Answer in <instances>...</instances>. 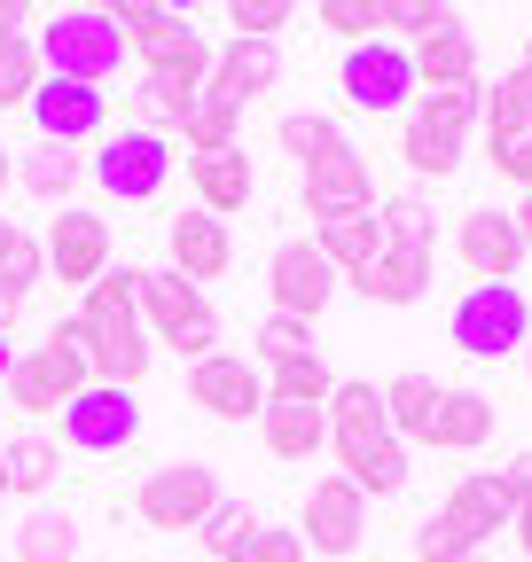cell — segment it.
<instances>
[{"instance_id": "cell-19", "label": "cell", "mask_w": 532, "mask_h": 562, "mask_svg": "<svg viewBox=\"0 0 532 562\" xmlns=\"http://www.w3.org/2000/svg\"><path fill=\"white\" fill-rule=\"evenodd\" d=\"M275 79H282V47L275 40H228V47H212V87L204 94L251 110L258 94H275Z\"/></svg>"}, {"instance_id": "cell-7", "label": "cell", "mask_w": 532, "mask_h": 562, "mask_svg": "<svg viewBox=\"0 0 532 562\" xmlns=\"http://www.w3.org/2000/svg\"><path fill=\"white\" fill-rule=\"evenodd\" d=\"M142 328H149V344H173L188 368L220 351V313H212V297L196 290V281H180L173 266H142Z\"/></svg>"}, {"instance_id": "cell-41", "label": "cell", "mask_w": 532, "mask_h": 562, "mask_svg": "<svg viewBox=\"0 0 532 562\" xmlns=\"http://www.w3.org/2000/svg\"><path fill=\"white\" fill-rule=\"evenodd\" d=\"M329 32H345L353 47H368V40H384V0H321L313 9Z\"/></svg>"}, {"instance_id": "cell-35", "label": "cell", "mask_w": 532, "mask_h": 562, "mask_svg": "<svg viewBox=\"0 0 532 562\" xmlns=\"http://www.w3.org/2000/svg\"><path fill=\"white\" fill-rule=\"evenodd\" d=\"M40 281H47V250H40V235H24L16 220H0V290L32 297Z\"/></svg>"}, {"instance_id": "cell-53", "label": "cell", "mask_w": 532, "mask_h": 562, "mask_svg": "<svg viewBox=\"0 0 532 562\" xmlns=\"http://www.w3.org/2000/svg\"><path fill=\"white\" fill-rule=\"evenodd\" d=\"M524 375H532V336H524Z\"/></svg>"}, {"instance_id": "cell-1", "label": "cell", "mask_w": 532, "mask_h": 562, "mask_svg": "<svg viewBox=\"0 0 532 562\" xmlns=\"http://www.w3.org/2000/svg\"><path fill=\"white\" fill-rule=\"evenodd\" d=\"M79 328H87V368H95V383L142 391V375H149V360H157V344H149V328H142V266H110L95 290H87V305H79Z\"/></svg>"}, {"instance_id": "cell-38", "label": "cell", "mask_w": 532, "mask_h": 562, "mask_svg": "<svg viewBox=\"0 0 532 562\" xmlns=\"http://www.w3.org/2000/svg\"><path fill=\"white\" fill-rule=\"evenodd\" d=\"M399 157H408L423 180H446V172L462 165V140H446V133H431V125L408 117V133H399Z\"/></svg>"}, {"instance_id": "cell-11", "label": "cell", "mask_w": 532, "mask_h": 562, "mask_svg": "<svg viewBox=\"0 0 532 562\" xmlns=\"http://www.w3.org/2000/svg\"><path fill=\"white\" fill-rule=\"evenodd\" d=\"M298 539H306V554H329V562L361 554V539H368V492L353 476H337V469L313 476L306 508H298Z\"/></svg>"}, {"instance_id": "cell-16", "label": "cell", "mask_w": 532, "mask_h": 562, "mask_svg": "<svg viewBox=\"0 0 532 562\" xmlns=\"http://www.w3.org/2000/svg\"><path fill=\"white\" fill-rule=\"evenodd\" d=\"M337 266H329L313 243H282L275 250V266H266V297H275V313H290V321H321L329 313V297H337Z\"/></svg>"}, {"instance_id": "cell-6", "label": "cell", "mask_w": 532, "mask_h": 562, "mask_svg": "<svg viewBox=\"0 0 532 562\" xmlns=\"http://www.w3.org/2000/svg\"><path fill=\"white\" fill-rule=\"evenodd\" d=\"M40 63L47 79H79V87H110L125 70V32L110 9H55L40 32Z\"/></svg>"}, {"instance_id": "cell-26", "label": "cell", "mask_w": 532, "mask_h": 562, "mask_svg": "<svg viewBox=\"0 0 532 562\" xmlns=\"http://www.w3.org/2000/svg\"><path fill=\"white\" fill-rule=\"evenodd\" d=\"M313 250L337 266L345 281L384 250V227H376V211H345V220H313Z\"/></svg>"}, {"instance_id": "cell-31", "label": "cell", "mask_w": 532, "mask_h": 562, "mask_svg": "<svg viewBox=\"0 0 532 562\" xmlns=\"http://www.w3.org/2000/svg\"><path fill=\"white\" fill-rule=\"evenodd\" d=\"M79 554V524H71V508H32L24 516V531H16V562H71Z\"/></svg>"}, {"instance_id": "cell-17", "label": "cell", "mask_w": 532, "mask_h": 562, "mask_svg": "<svg viewBox=\"0 0 532 562\" xmlns=\"http://www.w3.org/2000/svg\"><path fill=\"white\" fill-rule=\"evenodd\" d=\"M188 398L204 406L212 422H251V414H266V375H258V360L212 351V360L188 368Z\"/></svg>"}, {"instance_id": "cell-18", "label": "cell", "mask_w": 532, "mask_h": 562, "mask_svg": "<svg viewBox=\"0 0 532 562\" xmlns=\"http://www.w3.org/2000/svg\"><path fill=\"white\" fill-rule=\"evenodd\" d=\"M454 258H462V273H470V290H486V281H517L524 243H517V227L501 220V211H462Z\"/></svg>"}, {"instance_id": "cell-28", "label": "cell", "mask_w": 532, "mask_h": 562, "mask_svg": "<svg viewBox=\"0 0 532 562\" xmlns=\"http://www.w3.org/2000/svg\"><path fill=\"white\" fill-rule=\"evenodd\" d=\"M79 172H87V165H79L71 149H55V140H32V149H16V180H24V188H32L40 203H55V211L71 203Z\"/></svg>"}, {"instance_id": "cell-24", "label": "cell", "mask_w": 532, "mask_h": 562, "mask_svg": "<svg viewBox=\"0 0 532 562\" xmlns=\"http://www.w3.org/2000/svg\"><path fill=\"white\" fill-rule=\"evenodd\" d=\"M353 290L368 297V305H423V290H431V258H408V250H376L361 273H353Z\"/></svg>"}, {"instance_id": "cell-48", "label": "cell", "mask_w": 532, "mask_h": 562, "mask_svg": "<svg viewBox=\"0 0 532 562\" xmlns=\"http://www.w3.org/2000/svg\"><path fill=\"white\" fill-rule=\"evenodd\" d=\"M509 227H517V243H524V258H532V195H524V203L509 211Z\"/></svg>"}, {"instance_id": "cell-29", "label": "cell", "mask_w": 532, "mask_h": 562, "mask_svg": "<svg viewBox=\"0 0 532 562\" xmlns=\"http://www.w3.org/2000/svg\"><path fill=\"white\" fill-rule=\"evenodd\" d=\"M517 133H532V63L501 70V87H486V149H501Z\"/></svg>"}, {"instance_id": "cell-40", "label": "cell", "mask_w": 532, "mask_h": 562, "mask_svg": "<svg viewBox=\"0 0 532 562\" xmlns=\"http://www.w3.org/2000/svg\"><path fill=\"white\" fill-rule=\"evenodd\" d=\"M251 531H258V516H251V501H220V508H212V524H204V531H196V547H204L212 562H228V554H235V547H243Z\"/></svg>"}, {"instance_id": "cell-9", "label": "cell", "mask_w": 532, "mask_h": 562, "mask_svg": "<svg viewBox=\"0 0 532 562\" xmlns=\"http://www.w3.org/2000/svg\"><path fill=\"white\" fill-rule=\"evenodd\" d=\"M446 336L470 351V360H501V351H524V336H532V305H524L517 281H486V290H462Z\"/></svg>"}, {"instance_id": "cell-44", "label": "cell", "mask_w": 532, "mask_h": 562, "mask_svg": "<svg viewBox=\"0 0 532 562\" xmlns=\"http://www.w3.org/2000/svg\"><path fill=\"white\" fill-rule=\"evenodd\" d=\"M228 562H306V539H298V531H266V524H258Z\"/></svg>"}, {"instance_id": "cell-25", "label": "cell", "mask_w": 532, "mask_h": 562, "mask_svg": "<svg viewBox=\"0 0 532 562\" xmlns=\"http://www.w3.org/2000/svg\"><path fill=\"white\" fill-rule=\"evenodd\" d=\"M258 438H266V453H275V461H313V453L329 446V406H275V398H266Z\"/></svg>"}, {"instance_id": "cell-43", "label": "cell", "mask_w": 532, "mask_h": 562, "mask_svg": "<svg viewBox=\"0 0 532 562\" xmlns=\"http://www.w3.org/2000/svg\"><path fill=\"white\" fill-rule=\"evenodd\" d=\"M446 16H454V9H439V0H384V32H415V40H431Z\"/></svg>"}, {"instance_id": "cell-33", "label": "cell", "mask_w": 532, "mask_h": 562, "mask_svg": "<svg viewBox=\"0 0 532 562\" xmlns=\"http://www.w3.org/2000/svg\"><path fill=\"white\" fill-rule=\"evenodd\" d=\"M266 398L275 406H329L337 398V375L321 368V351L313 360H282V368H266Z\"/></svg>"}, {"instance_id": "cell-4", "label": "cell", "mask_w": 532, "mask_h": 562, "mask_svg": "<svg viewBox=\"0 0 532 562\" xmlns=\"http://www.w3.org/2000/svg\"><path fill=\"white\" fill-rule=\"evenodd\" d=\"M509 524H517V492L501 484V469H470V476L439 501V516L415 531V562H470V554H486V539L509 531Z\"/></svg>"}, {"instance_id": "cell-39", "label": "cell", "mask_w": 532, "mask_h": 562, "mask_svg": "<svg viewBox=\"0 0 532 562\" xmlns=\"http://www.w3.org/2000/svg\"><path fill=\"white\" fill-rule=\"evenodd\" d=\"M251 344H258V360H266V368H282V360H313V328H306V321H290V313H266Z\"/></svg>"}, {"instance_id": "cell-32", "label": "cell", "mask_w": 532, "mask_h": 562, "mask_svg": "<svg viewBox=\"0 0 532 562\" xmlns=\"http://www.w3.org/2000/svg\"><path fill=\"white\" fill-rule=\"evenodd\" d=\"M408 117L431 125V133H446V140H462V133L486 117V87H439V94H415Z\"/></svg>"}, {"instance_id": "cell-13", "label": "cell", "mask_w": 532, "mask_h": 562, "mask_svg": "<svg viewBox=\"0 0 532 562\" xmlns=\"http://www.w3.org/2000/svg\"><path fill=\"white\" fill-rule=\"evenodd\" d=\"M337 87H345V102H353V110L384 117V110H399V102L415 94V55H408V47H391V40L345 47V63H337Z\"/></svg>"}, {"instance_id": "cell-37", "label": "cell", "mask_w": 532, "mask_h": 562, "mask_svg": "<svg viewBox=\"0 0 532 562\" xmlns=\"http://www.w3.org/2000/svg\"><path fill=\"white\" fill-rule=\"evenodd\" d=\"M110 16H118V32H125V47H133V55H142V47H157L165 32H180V24H188L180 9H157V0H118Z\"/></svg>"}, {"instance_id": "cell-46", "label": "cell", "mask_w": 532, "mask_h": 562, "mask_svg": "<svg viewBox=\"0 0 532 562\" xmlns=\"http://www.w3.org/2000/svg\"><path fill=\"white\" fill-rule=\"evenodd\" d=\"M501 484H509V492H517V501H524V492H532V446H524V453H517V461H509V469H501Z\"/></svg>"}, {"instance_id": "cell-50", "label": "cell", "mask_w": 532, "mask_h": 562, "mask_svg": "<svg viewBox=\"0 0 532 562\" xmlns=\"http://www.w3.org/2000/svg\"><path fill=\"white\" fill-rule=\"evenodd\" d=\"M24 32V9H16V0H0V40H16Z\"/></svg>"}, {"instance_id": "cell-56", "label": "cell", "mask_w": 532, "mask_h": 562, "mask_svg": "<svg viewBox=\"0 0 532 562\" xmlns=\"http://www.w3.org/2000/svg\"><path fill=\"white\" fill-rule=\"evenodd\" d=\"M470 562H486V554H470Z\"/></svg>"}, {"instance_id": "cell-52", "label": "cell", "mask_w": 532, "mask_h": 562, "mask_svg": "<svg viewBox=\"0 0 532 562\" xmlns=\"http://www.w3.org/2000/svg\"><path fill=\"white\" fill-rule=\"evenodd\" d=\"M9 368H16V351H9V336H0V383H9Z\"/></svg>"}, {"instance_id": "cell-20", "label": "cell", "mask_w": 532, "mask_h": 562, "mask_svg": "<svg viewBox=\"0 0 532 562\" xmlns=\"http://www.w3.org/2000/svg\"><path fill=\"white\" fill-rule=\"evenodd\" d=\"M165 250H173V273L196 281V290L235 266V235H228V220H212V211H180L165 227Z\"/></svg>"}, {"instance_id": "cell-12", "label": "cell", "mask_w": 532, "mask_h": 562, "mask_svg": "<svg viewBox=\"0 0 532 562\" xmlns=\"http://www.w3.org/2000/svg\"><path fill=\"white\" fill-rule=\"evenodd\" d=\"M40 250H47V273H55V281L95 290V281L110 273V220H102V211H87V203H63L55 220H47V235H40Z\"/></svg>"}, {"instance_id": "cell-30", "label": "cell", "mask_w": 532, "mask_h": 562, "mask_svg": "<svg viewBox=\"0 0 532 562\" xmlns=\"http://www.w3.org/2000/svg\"><path fill=\"white\" fill-rule=\"evenodd\" d=\"M376 227H384V250H408V258H431L439 250V220H431L423 195H384Z\"/></svg>"}, {"instance_id": "cell-55", "label": "cell", "mask_w": 532, "mask_h": 562, "mask_svg": "<svg viewBox=\"0 0 532 562\" xmlns=\"http://www.w3.org/2000/svg\"><path fill=\"white\" fill-rule=\"evenodd\" d=\"M0 492H9V476H0Z\"/></svg>"}, {"instance_id": "cell-2", "label": "cell", "mask_w": 532, "mask_h": 562, "mask_svg": "<svg viewBox=\"0 0 532 562\" xmlns=\"http://www.w3.org/2000/svg\"><path fill=\"white\" fill-rule=\"evenodd\" d=\"M329 453H337V476H353L376 501L408 492V438L391 430L376 383H337V398H329Z\"/></svg>"}, {"instance_id": "cell-5", "label": "cell", "mask_w": 532, "mask_h": 562, "mask_svg": "<svg viewBox=\"0 0 532 562\" xmlns=\"http://www.w3.org/2000/svg\"><path fill=\"white\" fill-rule=\"evenodd\" d=\"M87 383H95V368H87V328L63 321L40 351H16V368H9V383H0V391H9L16 414L40 422V414H63Z\"/></svg>"}, {"instance_id": "cell-14", "label": "cell", "mask_w": 532, "mask_h": 562, "mask_svg": "<svg viewBox=\"0 0 532 562\" xmlns=\"http://www.w3.org/2000/svg\"><path fill=\"white\" fill-rule=\"evenodd\" d=\"M133 438H142V406H133V391L87 383L71 406H63V446H71V453H125Z\"/></svg>"}, {"instance_id": "cell-34", "label": "cell", "mask_w": 532, "mask_h": 562, "mask_svg": "<svg viewBox=\"0 0 532 562\" xmlns=\"http://www.w3.org/2000/svg\"><path fill=\"white\" fill-rule=\"evenodd\" d=\"M47 79V63H40V40L16 32V40H0V110H24Z\"/></svg>"}, {"instance_id": "cell-42", "label": "cell", "mask_w": 532, "mask_h": 562, "mask_svg": "<svg viewBox=\"0 0 532 562\" xmlns=\"http://www.w3.org/2000/svg\"><path fill=\"white\" fill-rule=\"evenodd\" d=\"M220 16H228L235 40H275V32L290 24V0H228Z\"/></svg>"}, {"instance_id": "cell-23", "label": "cell", "mask_w": 532, "mask_h": 562, "mask_svg": "<svg viewBox=\"0 0 532 562\" xmlns=\"http://www.w3.org/2000/svg\"><path fill=\"white\" fill-rule=\"evenodd\" d=\"M188 195H196V211H212V220H235V211L251 203V157L243 149L188 157Z\"/></svg>"}, {"instance_id": "cell-10", "label": "cell", "mask_w": 532, "mask_h": 562, "mask_svg": "<svg viewBox=\"0 0 532 562\" xmlns=\"http://www.w3.org/2000/svg\"><path fill=\"white\" fill-rule=\"evenodd\" d=\"M87 172H95L102 195H118V203H149V195H165V180H173V149H165V133L125 125V133H102V140H95V165H87Z\"/></svg>"}, {"instance_id": "cell-36", "label": "cell", "mask_w": 532, "mask_h": 562, "mask_svg": "<svg viewBox=\"0 0 532 562\" xmlns=\"http://www.w3.org/2000/svg\"><path fill=\"white\" fill-rule=\"evenodd\" d=\"M235 125H243V110L235 102H220V94H204V102H196L188 110V157H212V149H235Z\"/></svg>"}, {"instance_id": "cell-45", "label": "cell", "mask_w": 532, "mask_h": 562, "mask_svg": "<svg viewBox=\"0 0 532 562\" xmlns=\"http://www.w3.org/2000/svg\"><path fill=\"white\" fill-rule=\"evenodd\" d=\"M486 165H494L501 180H517V188L532 195V133H517V140H501V149H486Z\"/></svg>"}, {"instance_id": "cell-54", "label": "cell", "mask_w": 532, "mask_h": 562, "mask_svg": "<svg viewBox=\"0 0 532 562\" xmlns=\"http://www.w3.org/2000/svg\"><path fill=\"white\" fill-rule=\"evenodd\" d=\"M524 63H532V32H524Z\"/></svg>"}, {"instance_id": "cell-49", "label": "cell", "mask_w": 532, "mask_h": 562, "mask_svg": "<svg viewBox=\"0 0 532 562\" xmlns=\"http://www.w3.org/2000/svg\"><path fill=\"white\" fill-rule=\"evenodd\" d=\"M16 321H24V297H16V290H0V336H9Z\"/></svg>"}, {"instance_id": "cell-3", "label": "cell", "mask_w": 532, "mask_h": 562, "mask_svg": "<svg viewBox=\"0 0 532 562\" xmlns=\"http://www.w3.org/2000/svg\"><path fill=\"white\" fill-rule=\"evenodd\" d=\"M282 149L306 165V211L313 220H345V211H376V180L361 165V149L345 140L337 117H282Z\"/></svg>"}, {"instance_id": "cell-15", "label": "cell", "mask_w": 532, "mask_h": 562, "mask_svg": "<svg viewBox=\"0 0 532 562\" xmlns=\"http://www.w3.org/2000/svg\"><path fill=\"white\" fill-rule=\"evenodd\" d=\"M24 110H32V133L55 140V149H79V140H102L110 133V94L102 87H79V79H40V94Z\"/></svg>"}, {"instance_id": "cell-22", "label": "cell", "mask_w": 532, "mask_h": 562, "mask_svg": "<svg viewBox=\"0 0 532 562\" xmlns=\"http://www.w3.org/2000/svg\"><path fill=\"white\" fill-rule=\"evenodd\" d=\"M415 55V87L423 94H439V87H478V40L462 32V16H446L431 40H415L408 47Z\"/></svg>"}, {"instance_id": "cell-8", "label": "cell", "mask_w": 532, "mask_h": 562, "mask_svg": "<svg viewBox=\"0 0 532 562\" xmlns=\"http://www.w3.org/2000/svg\"><path fill=\"white\" fill-rule=\"evenodd\" d=\"M220 501H228V492H220V469L212 461H165V469L142 476L133 516H142L149 531H204Z\"/></svg>"}, {"instance_id": "cell-51", "label": "cell", "mask_w": 532, "mask_h": 562, "mask_svg": "<svg viewBox=\"0 0 532 562\" xmlns=\"http://www.w3.org/2000/svg\"><path fill=\"white\" fill-rule=\"evenodd\" d=\"M16 180V149H0V188H9Z\"/></svg>"}, {"instance_id": "cell-27", "label": "cell", "mask_w": 532, "mask_h": 562, "mask_svg": "<svg viewBox=\"0 0 532 562\" xmlns=\"http://www.w3.org/2000/svg\"><path fill=\"white\" fill-rule=\"evenodd\" d=\"M55 469H63V446L40 438V430H16L9 446H0V476H9V492H24V501H40V492L55 484Z\"/></svg>"}, {"instance_id": "cell-47", "label": "cell", "mask_w": 532, "mask_h": 562, "mask_svg": "<svg viewBox=\"0 0 532 562\" xmlns=\"http://www.w3.org/2000/svg\"><path fill=\"white\" fill-rule=\"evenodd\" d=\"M509 531H517V547H524V562H532V492L517 501V524H509Z\"/></svg>"}, {"instance_id": "cell-21", "label": "cell", "mask_w": 532, "mask_h": 562, "mask_svg": "<svg viewBox=\"0 0 532 562\" xmlns=\"http://www.w3.org/2000/svg\"><path fill=\"white\" fill-rule=\"evenodd\" d=\"M486 438H494V398H478V391H446V383H439V398H431V414H423L415 446H439V453H478Z\"/></svg>"}]
</instances>
